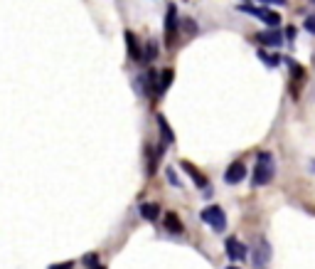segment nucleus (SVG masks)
Wrapping results in <instances>:
<instances>
[{
  "mask_svg": "<svg viewBox=\"0 0 315 269\" xmlns=\"http://www.w3.org/2000/svg\"><path fill=\"white\" fill-rule=\"evenodd\" d=\"M224 249H227L229 259H234V262H241V259H246V247H244V242H239L236 237H227V242H224Z\"/></svg>",
  "mask_w": 315,
  "mask_h": 269,
  "instance_id": "5",
  "label": "nucleus"
},
{
  "mask_svg": "<svg viewBox=\"0 0 315 269\" xmlns=\"http://www.w3.org/2000/svg\"><path fill=\"white\" fill-rule=\"evenodd\" d=\"M256 40L261 42V45H271V47H278V45H283V32L278 30V28H271V30L258 32Z\"/></svg>",
  "mask_w": 315,
  "mask_h": 269,
  "instance_id": "9",
  "label": "nucleus"
},
{
  "mask_svg": "<svg viewBox=\"0 0 315 269\" xmlns=\"http://www.w3.org/2000/svg\"><path fill=\"white\" fill-rule=\"evenodd\" d=\"M244 178H246V166H244L241 161H234L229 168H227V173H224V183L236 185V183H241Z\"/></svg>",
  "mask_w": 315,
  "mask_h": 269,
  "instance_id": "6",
  "label": "nucleus"
},
{
  "mask_svg": "<svg viewBox=\"0 0 315 269\" xmlns=\"http://www.w3.org/2000/svg\"><path fill=\"white\" fill-rule=\"evenodd\" d=\"M168 178H170V183L175 185V188H180V180H177V176H175V171H172V168H168Z\"/></svg>",
  "mask_w": 315,
  "mask_h": 269,
  "instance_id": "21",
  "label": "nucleus"
},
{
  "mask_svg": "<svg viewBox=\"0 0 315 269\" xmlns=\"http://www.w3.org/2000/svg\"><path fill=\"white\" fill-rule=\"evenodd\" d=\"M273 173H276V163H273V156L268 153V151H261L256 156V168H254V185H266V183H271L273 178Z\"/></svg>",
  "mask_w": 315,
  "mask_h": 269,
  "instance_id": "1",
  "label": "nucleus"
},
{
  "mask_svg": "<svg viewBox=\"0 0 315 269\" xmlns=\"http://www.w3.org/2000/svg\"><path fill=\"white\" fill-rule=\"evenodd\" d=\"M286 64H288V69H290V74H293V84H295V82H300V79H305V69H303V67H298V62L286 60Z\"/></svg>",
  "mask_w": 315,
  "mask_h": 269,
  "instance_id": "15",
  "label": "nucleus"
},
{
  "mask_svg": "<svg viewBox=\"0 0 315 269\" xmlns=\"http://www.w3.org/2000/svg\"><path fill=\"white\" fill-rule=\"evenodd\" d=\"M258 60L263 62L266 67H278V64H281V57H276V55H268L266 50H258Z\"/></svg>",
  "mask_w": 315,
  "mask_h": 269,
  "instance_id": "16",
  "label": "nucleus"
},
{
  "mask_svg": "<svg viewBox=\"0 0 315 269\" xmlns=\"http://www.w3.org/2000/svg\"><path fill=\"white\" fill-rule=\"evenodd\" d=\"M158 215H160V208L155 203H141V217L153 222V220H158Z\"/></svg>",
  "mask_w": 315,
  "mask_h": 269,
  "instance_id": "13",
  "label": "nucleus"
},
{
  "mask_svg": "<svg viewBox=\"0 0 315 269\" xmlns=\"http://www.w3.org/2000/svg\"><path fill=\"white\" fill-rule=\"evenodd\" d=\"M172 77H175V72L172 69H165L163 74H160V79H158V94H163V91H168V87H170Z\"/></svg>",
  "mask_w": 315,
  "mask_h": 269,
  "instance_id": "14",
  "label": "nucleus"
},
{
  "mask_svg": "<svg viewBox=\"0 0 315 269\" xmlns=\"http://www.w3.org/2000/svg\"><path fill=\"white\" fill-rule=\"evenodd\" d=\"M50 269H74V262H64V264H57V267H50Z\"/></svg>",
  "mask_w": 315,
  "mask_h": 269,
  "instance_id": "23",
  "label": "nucleus"
},
{
  "mask_svg": "<svg viewBox=\"0 0 315 269\" xmlns=\"http://www.w3.org/2000/svg\"><path fill=\"white\" fill-rule=\"evenodd\" d=\"M303 28H305V32H310V35H315V13H313V15H308V18H305Z\"/></svg>",
  "mask_w": 315,
  "mask_h": 269,
  "instance_id": "18",
  "label": "nucleus"
},
{
  "mask_svg": "<svg viewBox=\"0 0 315 269\" xmlns=\"http://www.w3.org/2000/svg\"><path fill=\"white\" fill-rule=\"evenodd\" d=\"M227 269H239V267H227Z\"/></svg>",
  "mask_w": 315,
  "mask_h": 269,
  "instance_id": "24",
  "label": "nucleus"
},
{
  "mask_svg": "<svg viewBox=\"0 0 315 269\" xmlns=\"http://www.w3.org/2000/svg\"><path fill=\"white\" fill-rule=\"evenodd\" d=\"M182 30L190 32V35H195V32H197V25H195V20H190V18H187V20H182Z\"/></svg>",
  "mask_w": 315,
  "mask_h": 269,
  "instance_id": "19",
  "label": "nucleus"
},
{
  "mask_svg": "<svg viewBox=\"0 0 315 269\" xmlns=\"http://www.w3.org/2000/svg\"><path fill=\"white\" fill-rule=\"evenodd\" d=\"M158 126H160V136H163V146H170V144H175V133L170 131V126H168V121H165V116H163V114L158 116Z\"/></svg>",
  "mask_w": 315,
  "mask_h": 269,
  "instance_id": "12",
  "label": "nucleus"
},
{
  "mask_svg": "<svg viewBox=\"0 0 315 269\" xmlns=\"http://www.w3.org/2000/svg\"><path fill=\"white\" fill-rule=\"evenodd\" d=\"M126 47H128V55L133 57V60H143V52H141V45H138V40H136V35L133 32L126 30Z\"/></svg>",
  "mask_w": 315,
  "mask_h": 269,
  "instance_id": "11",
  "label": "nucleus"
},
{
  "mask_svg": "<svg viewBox=\"0 0 315 269\" xmlns=\"http://www.w3.org/2000/svg\"><path fill=\"white\" fill-rule=\"evenodd\" d=\"M258 3H263V5H286L288 0H258Z\"/></svg>",
  "mask_w": 315,
  "mask_h": 269,
  "instance_id": "22",
  "label": "nucleus"
},
{
  "mask_svg": "<svg viewBox=\"0 0 315 269\" xmlns=\"http://www.w3.org/2000/svg\"><path fill=\"white\" fill-rule=\"evenodd\" d=\"M96 259H99L96 254H86V257H84V264L89 269H99V267H96Z\"/></svg>",
  "mask_w": 315,
  "mask_h": 269,
  "instance_id": "20",
  "label": "nucleus"
},
{
  "mask_svg": "<svg viewBox=\"0 0 315 269\" xmlns=\"http://www.w3.org/2000/svg\"><path fill=\"white\" fill-rule=\"evenodd\" d=\"M239 10H241V13H251V15H256L258 20H261L263 25H268V28H278V25H281V15L273 13V10H268V8H254V5L244 3V5H239Z\"/></svg>",
  "mask_w": 315,
  "mask_h": 269,
  "instance_id": "3",
  "label": "nucleus"
},
{
  "mask_svg": "<svg viewBox=\"0 0 315 269\" xmlns=\"http://www.w3.org/2000/svg\"><path fill=\"white\" fill-rule=\"evenodd\" d=\"M177 28H180V23H177V8H175V5H168V15H165V42H168V45L175 42Z\"/></svg>",
  "mask_w": 315,
  "mask_h": 269,
  "instance_id": "4",
  "label": "nucleus"
},
{
  "mask_svg": "<svg viewBox=\"0 0 315 269\" xmlns=\"http://www.w3.org/2000/svg\"><path fill=\"white\" fill-rule=\"evenodd\" d=\"M268 259H271V244H268L266 239H256V247H254V267H263Z\"/></svg>",
  "mask_w": 315,
  "mask_h": 269,
  "instance_id": "7",
  "label": "nucleus"
},
{
  "mask_svg": "<svg viewBox=\"0 0 315 269\" xmlns=\"http://www.w3.org/2000/svg\"><path fill=\"white\" fill-rule=\"evenodd\" d=\"M180 168H182V171L192 178V183H195L197 188H207V183H209V180H207V176H204L202 171L195 168V163H190V161H180Z\"/></svg>",
  "mask_w": 315,
  "mask_h": 269,
  "instance_id": "8",
  "label": "nucleus"
},
{
  "mask_svg": "<svg viewBox=\"0 0 315 269\" xmlns=\"http://www.w3.org/2000/svg\"><path fill=\"white\" fill-rule=\"evenodd\" d=\"M202 222H207L214 232H224L227 230V215H224V210L219 208V205H209V208H204L200 212Z\"/></svg>",
  "mask_w": 315,
  "mask_h": 269,
  "instance_id": "2",
  "label": "nucleus"
},
{
  "mask_svg": "<svg viewBox=\"0 0 315 269\" xmlns=\"http://www.w3.org/2000/svg\"><path fill=\"white\" fill-rule=\"evenodd\" d=\"M155 55H158V50H155V45H153V42H148V47H145V52H143V60L153 62V60H155Z\"/></svg>",
  "mask_w": 315,
  "mask_h": 269,
  "instance_id": "17",
  "label": "nucleus"
},
{
  "mask_svg": "<svg viewBox=\"0 0 315 269\" xmlns=\"http://www.w3.org/2000/svg\"><path fill=\"white\" fill-rule=\"evenodd\" d=\"M313 5H315V0H313Z\"/></svg>",
  "mask_w": 315,
  "mask_h": 269,
  "instance_id": "25",
  "label": "nucleus"
},
{
  "mask_svg": "<svg viewBox=\"0 0 315 269\" xmlns=\"http://www.w3.org/2000/svg\"><path fill=\"white\" fill-rule=\"evenodd\" d=\"M163 225H165V230L172 232V235H182V232H185V227H182V222H180V217H177L175 212H165Z\"/></svg>",
  "mask_w": 315,
  "mask_h": 269,
  "instance_id": "10",
  "label": "nucleus"
}]
</instances>
